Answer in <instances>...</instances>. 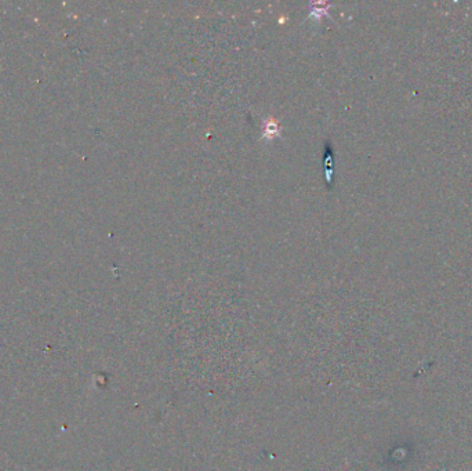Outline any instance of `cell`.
I'll use <instances>...</instances> for the list:
<instances>
[{"mask_svg":"<svg viewBox=\"0 0 472 471\" xmlns=\"http://www.w3.org/2000/svg\"><path fill=\"white\" fill-rule=\"evenodd\" d=\"M279 131H280V127H279L278 120H275L274 118H269V119H266L264 122V128H262V137L264 138L272 140L274 137L279 136Z\"/></svg>","mask_w":472,"mask_h":471,"instance_id":"obj_1","label":"cell"},{"mask_svg":"<svg viewBox=\"0 0 472 471\" xmlns=\"http://www.w3.org/2000/svg\"><path fill=\"white\" fill-rule=\"evenodd\" d=\"M329 7H330V3H326V1H311L309 3V16L319 19L323 16H326Z\"/></svg>","mask_w":472,"mask_h":471,"instance_id":"obj_2","label":"cell"}]
</instances>
